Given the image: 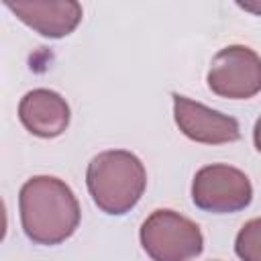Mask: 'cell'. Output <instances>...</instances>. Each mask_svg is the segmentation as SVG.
Masks as SVG:
<instances>
[{
	"label": "cell",
	"instance_id": "obj_2",
	"mask_svg": "<svg viewBox=\"0 0 261 261\" xmlns=\"http://www.w3.org/2000/svg\"><path fill=\"white\" fill-rule=\"evenodd\" d=\"M86 184L94 204L102 212L120 216L141 200L147 186V171L135 153L112 149L98 153L88 163Z\"/></svg>",
	"mask_w": 261,
	"mask_h": 261
},
{
	"label": "cell",
	"instance_id": "obj_6",
	"mask_svg": "<svg viewBox=\"0 0 261 261\" xmlns=\"http://www.w3.org/2000/svg\"><path fill=\"white\" fill-rule=\"evenodd\" d=\"M171 98L175 124L188 139L204 145H222L239 141L241 128L237 118L212 110L181 94H171Z\"/></svg>",
	"mask_w": 261,
	"mask_h": 261
},
{
	"label": "cell",
	"instance_id": "obj_7",
	"mask_svg": "<svg viewBox=\"0 0 261 261\" xmlns=\"http://www.w3.org/2000/svg\"><path fill=\"white\" fill-rule=\"evenodd\" d=\"M4 6L27 27L49 39L67 37L84 16L82 4L75 0H6Z\"/></svg>",
	"mask_w": 261,
	"mask_h": 261
},
{
	"label": "cell",
	"instance_id": "obj_10",
	"mask_svg": "<svg viewBox=\"0 0 261 261\" xmlns=\"http://www.w3.org/2000/svg\"><path fill=\"white\" fill-rule=\"evenodd\" d=\"M253 143H255V149L261 153V116L257 118V122L253 126Z\"/></svg>",
	"mask_w": 261,
	"mask_h": 261
},
{
	"label": "cell",
	"instance_id": "obj_4",
	"mask_svg": "<svg viewBox=\"0 0 261 261\" xmlns=\"http://www.w3.org/2000/svg\"><path fill=\"white\" fill-rule=\"evenodd\" d=\"M192 200L204 212L230 214L247 208L253 200V186L249 177L224 163H212L194 175Z\"/></svg>",
	"mask_w": 261,
	"mask_h": 261
},
{
	"label": "cell",
	"instance_id": "obj_8",
	"mask_svg": "<svg viewBox=\"0 0 261 261\" xmlns=\"http://www.w3.org/2000/svg\"><path fill=\"white\" fill-rule=\"evenodd\" d=\"M18 118L29 133L43 139H53L67 128L69 106L61 94L47 88H37L20 98Z\"/></svg>",
	"mask_w": 261,
	"mask_h": 261
},
{
	"label": "cell",
	"instance_id": "obj_1",
	"mask_svg": "<svg viewBox=\"0 0 261 261\" xmlns=\"http://www.w3.org/2000/svg\"><path fill=\"white\" fill-rule=\"evenodd\" d=\"M24 234L37 245H59L80 224V204L71 188L53 175L27 179L18 194Z\"/></svg>",
	"mask_w": 261,
	"mask_h": 261
},
{
	"label": "cell",
	"instance_id": "obj_3",
	"mask_svg": "<svg viewBox=\"0 0 261 261\" xmlns=\"http://www.w3.org/2000/svg\"><path fill=\"white\" fill-rule=\"evenodd\" d=\"M139 237L145 253L153 261H192L204 249L200 226L167 208L151 212L141 224Z\"/></svg>",
	"mask_w": 261,
	"mask_h": 261
},
{
	"label": "cell",
	"instance_id": "obj_5",
	"mask_svg": "<svg viewBox=\"0 0 261 261\" xmlns=\"http://www.w3.org/2000/svg\"><path fill=\"white\" fill-rule=\"evenodd\" d=\"M208 88L228 100H247L261 92V57L245 45L220 49L208 69Z\"/></svg>",
	"mask_w": 261,
	"mask_h": 261
},
{
	"label": "cell",
	"instance_id": "obj_9",
	"mask_svg": "<svg viewBox=\"0 0 261 261\" xmlns=\"http://www.w3.org/2000/svg\"><path fill=\"white\" fill-rule=\"evenodd\" d=\"M234 251L241 261H261V218L243 224L234 241Z\"/></svg>",
	"mask_w": 261,
	"mask_h": 261
}]
</instances>
